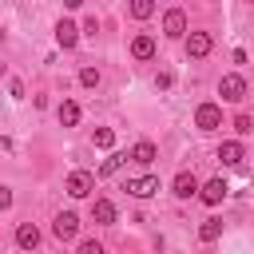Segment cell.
<instances>
[{
  "mask_svg": "<svg viewBox=\"0 0 254 254\" xmlns=\"http://www.w3.org/2000/svg\"><path fill=\"white\" fill-rule=\"evenodd\" d=\"M127 159H131V163H139V167H147V163H155V159H159V147H155L151 139H139V143L127 151Z\"/></svg>",
  "mask_w": 254,
  "mask_h": 254,
  "instance_id": "cell-8",
  "label": "cell"
},
{
  "mask_svg": "<svg viewBox=\"0 0 254 254\" xmlns=\"http://www.w3.org/2000/svg\"><path fill=\"white\" fill-rule=\"evenodd\" d=\"M12 206V187H0V210Z\"/></svg>",
  "mask_w": 254,
  "mask_h": 254,
  "instance_id": "cell-26",
  "label": "cell"
},
{
  "mask_svg": "<svg viewBox=\"0 0 254 254\" xmlns=\"http://www.w3.org/2000/svg\"><path fill=\"white\" fill-rule=\"evenodd\" d=\"M131 56L135 60H151L155 56V36H135L131 40Z\"/></svg>",
  "mask_w": 254,
  "mask_h": 254,
  "instance_id": "cell-15",
  "label": "cell"
},
{
  "mask_svg": "<svg viewBox=\"0 0 254 254\" xmlns=\"http://www.w3.org/2000/svg\"><path fill=\"white\" fill-rule=\"evenodd\" d=\"M95 32H99V20L87 16V20H83V36H95Z\"/></svg>",
  "mask_w": 254,
  "mask_h": 254,
  "instance_id": "cell-25",
  "label": "cell"
},
{
  "mask_svg": "<svg viewBox=\"0 0 254 254\" xmlns=\"http://www.w3.org/2000/svg\"><path fill=\"white\" fill-rule=\"evenodd\" d=\"M194 127H198V131H218V127H222V107H218V103H198Z\"/></svg>",
  "mask_w": 254,
  "mask_h": 254,
  "instance_id": "cell-2",
  "label": "cell"
},
{
  "mask_svg": "<svg viewBox=\"0 0 254 254\" xmlns=\"http://www.w3.org/2000/svg\"><path fill=\"white\" fill-rule=\"evenodd\" d=\"M198 238H202V242H218V238H222V218H202Z\"/></svg>",
  "mask_w": 254,
  "mask_h": 254,
  "instance_id": "cell-17",
  "label": "cell"
},
{
  "mask_svg": "<svg viewBox=\"0 0 254 254\" xmlns=\"http://www.w3.org/2000/svg\"><path fill=\"white\" fill-rule=\"evenodd\" d=\"M75 254H103V242H95V238H83Z\"/></svg>",
  "mask_w": 254,
  "mask_h": 254,
  "instance_id": "cell-22",
  "label": "cell"
},
{
  "mask_svg": "<svg viewBox=\"0 0 254 254\" xmlns=\"http://www.w3.org/2000/svg\"><path fill=\"white\" fill-rule=\"evenodd\" d=\"M234 131H238V135H250V131H254V119H250V115H238V119H234Z\"/></svg>",
  "mask_w": 254,
  "mask_h": 254,
  "instance_id": "cell-23",
  "label": "cell"
},
{
  "mask_svg": "<svg viewBox=\"0 0 254 254\" xmlns=\"http://www.w3.org/2000/svg\"><path fill=\"white\" fill-rule=\"evenodd\" d=\"M79 36H83V32H79L71 20H60V24H56V44H60L64 52H71V48L79 44Z\"/></svg>",
  "mask_w": 254,
  "mask_h": 254,
  "instance_id": "cell-7",
  "label": "cell"
},
{
  "mask_svg": "<svg viewBox=\"0 0 254 254\" xmlns=\"http://www.w3.org/2000/svg\"><path fill=\"white\" fill-rule=\"evenodd\" d=\"M79 83L83 87H99V67H83L79 71Z\"/></svg>",
  "mask_w": 254,
  "mask_h": 254,
  "instance_id": "cell-21",
  "label": "cell"
},
{
  "mask_svg": "<svg viewBox=\"0 0 254 254\" xmlns=\"http://www.w3.org/2000/svg\"><path fill=\"white\" fill-rule=\"evenodd\" d=\"M171 83H175V75H171V71H159V75H155V87H159V91H167Z\"/></svg>",
  "mask_w": 254,
  "mask_h": 254,
  "instance_id": "cell-24",
  "label": "cell"
},
{
  "mask_svg": "<svg viewBox=\"0 0 254 254\" xmlns=\"http://www.w3.org/2000/svg\"><path fill=\"white\" fill-rule=\"evenodd\" d=\"M56 115H60V123H64V127H75V123H79V103H75V99H64Z\"/></svg>",
  "mask_w": 254,
  "mask_h": 254,
  "instance_id": "cell-16",
  "label": "cell"
},
{
  "mask_svg": "<svg viewBox=\"0 0 254 254\" xmlns=\"http://www.w3.org/2000/svg\"><path fill=\"white\" fill-rule=\"evenodd\" d=\"M155 190H159V179L155 175H139V179L127 183V194H135V198H151Z\"/></svg>",
  "mask_w": 254,
  "mask_h": 254,
  "instance_id": "cell-11",
  "label": "cell"
},
{
  "mask_svg": "<svg viewBox=\"0 0 254 254\" xmlns=\"http://www.w3.org/2000/svg\"><path fill=\"white\" fill-rule=\"evenodd\" d=\"M8 91H12L16 99H24V83H20V79H12V83H8Z\"/></svg>",
  "mask_w": 254,
  "mask_h": 254,
  "instance_id": "cell-27",
  "label": "cell"
},
{
  "mask_svg": "<svg viewBox=\"0 0 254 254\" xmlns=\"http://www.w3.org/2000/svg\"><path fill=\"white\" fill-rule=\"evenodd\" d=\"M226 190H230V187H226V179H210V183H202V187H198V198H202L206 206H218V202L226 198Z\"/></svg>",
  "mask_w": 254,
  "mask_h": 254,
  "instance_id": "cell-5",
  "label": "cell"
},
{
  "mask_svg": "<svg viewBox=\"0 0 254 254\" xmlns=\"http://www.w3.org/2000/svg\"><path fill=\"white\" fill-rule=\"evenodd\" d=\"M163 32H167L171 40L187 36V12H183V8H171V12L163 16Z\"/></svg>",
  "mask_w": 254,
  "mask_h": 254,
  "instance_id": "cell-6",
  "label": "cell"
},
{
  "mask_svg": "<svg viewBox=\"0 0 254 254\" xmlns=\"http://www.w3.org/2000/svg\"><path fill=\"white\" fill-rule=\"evenodd\" d=\"M64 8H83V0H64Z\"/></svg>",
  "mask_w": 254,
  "mask_h": 254,
  "instance_id": "cell-28",
  "label": "cell"
},
{
  "mask_svg": "<svg viewBox=\"0 0 254 254\" xmlns=\"http://www.w3.org/2000/svg\"><path fill=\"white\" fill-rule=\"evenodd\" d=\"M218 95H222L226 103L246 99V79H242V75H234V71H230V75H222V79H218Z\"/></svg>",
  "mask_w": 254,
  "mask_h": 254,
  "instance_id": "cell-4",
  "label": "cell"
},
{
  "mask_svg": "<svg viewBox=\"0 0 254 254\" xmlns=\"http://www.w3.org/2000/svg\"><path fill=\"white\" fill-rule=\"evenodd\" d=\"M123 163H127V155H119V151H115V155H107V159H103V167H99V179H107V175H115V171H119Z\"/></svg>",
  "mask_w": 254,
  "mask_h": 254,
  "instance_id": "cell-19",
  "label": "cell"
},
{
  "mask_svg": "<svg viewBox=\"0 0 254 254\" xmlns=\"http://www.w3.org/2000/svg\"><path fill=\"white\" fill-rule=\"evenodd\" d=\"M218 159H222L226 167H238V163L246 159V147H242L238 139H222V143H218Z\"/></svg>",
  "mask_w": 254,
  "mask_h": 254,
  "instance_id": "cell-9",
  "label": "cell"
},
{
  "mask_svg": "<svg viewBox=\"0 0 254 254\" xmlns=\"http://www.w3.org/2000/svg\"><path fill=\"white\" fill-rule=\"evenodd\" d=\"M127 12H131L135 20H151V16H155V0H131Z\"/></svg>",
  "mask_w": 254,
  "mask_h": 254,
  "instance_id": "cell-18",
  "label": "cell"
},
{
  "mask_svg": "<svg viewBox=\"0 0 254 254\" xmlns=\"http://www.w3.org/2000/svg\"><path fill=\"white\" fill-rule=\"evenodd\" d=\"M52 234H56L60 242L75 238V234H79V214H75V210H60V214H56V222H52Z\"/></svg>",
  "mask_w": 254,
  "mask_h": 254,
  "instance_id": "cell-3",
  "label": "cell"
},
{
  "mask_svg": "<svg viewBox=\"0 0 254 254\" xmlns=\"http://www.w3.org/2000/svg\"><path fill=\"white\" fill-rule=\"evenodd\" d=\"M91 143H95V147H103V151H111V143H115V131H111V127H95Z\"/></svg>",
  "mask_w": 254,
  "mask_h": 254,
  "instance_id": "cell-20",
  "label": "cell"
},
{
  "mask_svg": "<svg viewBox=\"0 0 254 254\" xmlns=\"http://www.w3.org/2000/svg\"><path fill=\"white\" fill-rule=\"evenodd\" d=\"M171 190H175V198H194V194H198V179H194L190 171H179L175 183H171Z\"/></svg>",
  "mask_w": 254,
  "mask_h": 254,
  "instance_id": "cell-10",
  "label": "cell"
},
{
  "mask_svg": "<svg viewBox=\"0 0 254 254\" xmlns=\"http://www.w3.org/2000/svg\"><path fill=\"white\" fill-rule=\"evenodd\" d=\"M206 52H210V32H190L187 36V56L190 60H202Z\"/></svg>",
  "mask_w": 254,
  "mask_h": 254,
  "instance_id": "cell-12",
  "label": "cell"
},
{
  "mask_svg": "<svg viewBox=\"0 0 254 254\" xmlns=\"http://www.w3.org/2000/svg\"><path fill=\"white\" fill-rule=\"evenodd\" d=\"M16 246H20V250H36V246H40L36 222H20V226H16Z\"/></svg>",
  "mask_w": 254,
  "mask_h": 254,
  "instance_id": "cell-13",
  "label": "cell"
},
{
  "mask_svg": "<svg viewBox=\"0 0 254 254\" xmlns=\"http://www.w3.org/2000/svg\"><path fill=\"white\" fill-rule=\"evenodd\" d=\"M0 44H4V28H0Z\"/></svg>",
  "mask_w": 254,
  "mask_h": 254,
  "instance_id": "cell-29",
  "label": "cell"
},
{
  "mask_svg": "<svg viewBox=\"0 0 254 254\" xmlns=\"http://www.w3.org/2000/svg\"><path fill=\"white\" fill-rule=\"evenodd\" d=\"M64 190H67L71 198H87V194L95 190V175H91V171H71L67 183H64Z\"/></svg>",
  "mask_w": 254,
  "mask_h": 254,
  "instance_id": "cell-1",
  "label": "cell"
},
{
  "mask_svg": "<svg viewBox=\"0 0 254 254\" xmlns=\"http://www.w3.org/2000/svg\"><path fill=\"white\" fill-rule=\"evenodd\" d=\"M91 218H95L99 226H111V222H115V202H111V198H95V202H91Z\"/></svg>",
  "mask_w": 254,
  "mask_h": 254,
  "instance_id": "cell-14",
  "label": "cell"
}]
</instances>
